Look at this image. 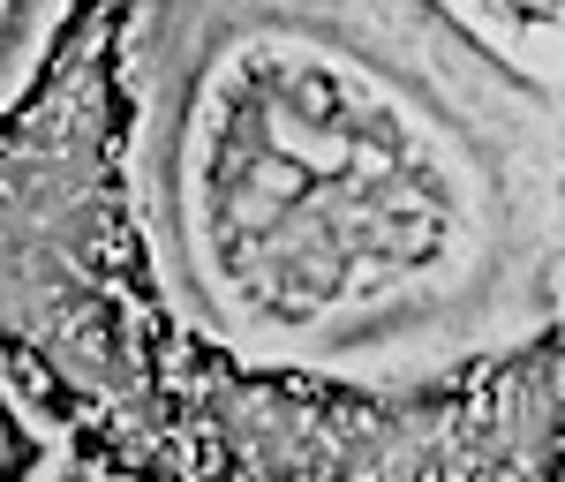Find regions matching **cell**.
Listing matches in <instances>:
<instances>
[{
	"instance_id": "7a4b0ae2",
	"label": "cell",
	"mask_w": 565,
	"mask_h": 482,
	"mask_svg": "<svg viewBox=\"0 0 565 482\" xmlns=\"http://www.w3.org/2000/svg\"><path fill=\"white\" fill-rule=\"evenodd\" d=\"M430 15L452 45H468L498 84H513L535 106H558V45L565 0H407Z\"/></svg>"
},
{
	"instance_id": "277c9868",
	"label": "cell",
	"mask_w": 565,
	"mask_h": 482,
	"mask_svg": "<svg viewBox=\"0 0 565 482\" xmlns=\"http://www.w3.org/2000/svg\"><path fill=\"white\" fill-rule=\"evenodd\" d=\"M53 15H61V0H0V106L15 98L23 76H31V61H39Z\"/></svg>"
},
{
	"instance_id": "3957f363",
	"label": "cell",
	"mask_w": 565,
	"mask_h": 482,
	"mask_svg": "<svg viewBox=\"0 0 565 482\" xmlns=\"http://www.w3.org/2000/svg\"><path fill=\"white\" fill-rule=\"evenodd\" d=\"M76 452L61 438V422L45 415L31 385L0 362V475H61Z\"/></svg>"
},
{
	"instance_id": "6da1fadb",
	"label": "cell",
	"mask_w": 565,
	"mask_h": 482,
	"mask_svg": "<svg viewBox=\"0 0 565 482\" xmlns=\"http://www.w3.org/2000/svg\"><path fill=\"white\" fill-rule=\"evenodd\" d=\"M136 204L218 354L423 369L543 309L551 106L407 0H151Z\"/></svg>"
}]
</instances>
